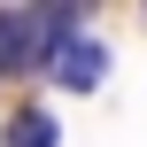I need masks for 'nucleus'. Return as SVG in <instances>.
I'll return each mask as SVG.
<instances>
[{
  "instance_id": "obj_1",
  "label": "nucleus",
  "mask_w": 147,
  "mask_h": 147,
  "mask_svg": "<svg viewBox=\"0 0 147 147\" xmlns=\"http://www.w3.org/2000/svg\"><path fill=\"white\" fill-rule=\"evenodd\" d=\"M39 70H47L62 93H93V85L109 78V47H101V39H85V31H70V39H54V47H47V62H39Z\"/></svg>"
},
{
  "instance_id": "obj_2",
  "label": "nucleus",
  "mask_w": 147,
  "mask_h": 147,
  "mask_svg": "<svg viewBox=\"0 0 147 147\" xmlns=\"http://www.w3.org/2000/svg\"><path fill=\"white\" fill-rule=\"evenodd\" d=\"M8 147H62V124L47 109H16L8 116Z\"/></svg>"
}]
</instances>
